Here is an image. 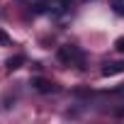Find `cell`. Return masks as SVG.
Here are the masks:
<instances>
[{
    "instance_id": "8",
    "label": "cell",
    "mask_w": 124,
    "mask_h": 124,
    "mask_svg": "<svg viewBox=\"0 0 124 124\" xmlns=\"http://www.w3.org/2000/svg\"><path fill=\"white\" fill-rule=\"evenodd\" d=\"M49 3H56L58 8H63V5H68V3H71V0H49Z\"/></svg>"
},
{
    "instance_id": "9",
    "label": "cell",
    "mask_w": 124,
    "mask_h": 124,
    "mask_svg": "<svg viewBox=\"0 0 124 124\" xmlns=\"http://www.w3.org/2000/svg\"><path fill=\"white\" fill-rule=\"evenodd\" d=\"M119 90H124V83H122V85H119Z\"/></svg>"
},
{
    "instance_id": "7",
    "label": "cell",
    "mask_w": 124,
    "mask_h": 124,
    "mask_svg": "<svg viewBox=\"0 0 124 124\" xmlns=\"http://www.w3.org/2000/svg\"><path fill=\"white\" fill-rule=\"evenodd\" d=\"M114 49H117L119 54H124V37H119V39L114 41Z\"/></svg>"
},
{
    "instance_id": "5",
    "label": "cell",
    "mask_w": 124,
    "mask_h": 124,
    "mask_svg": "<svg viewBox=\"0 0 124 124\" xmlns=\"http://www.w3.org/2000/svg\"><path fill=\"white\" fill-rule=\"evenodd\" d=\"M109 8L114 10V15L124 17V0H109Z\"/></svg>"
},
{
    "instance_id": "1",
    "label": "cell",
    "mask_w": 124,
    "mask_h": 124,
    "mask_svg": "<svg viewBox=\"0 0 124 124\" xmlns=\"http://www.w3.org/2000/svg\"><path fill=\"white\" fill-rule=\"evenodd\" d=\"M56 58L61 61V63H66V66H78V68H85V54L78 49V46H73V44H66V46H58V51H56Z\"/></svg>"
},
{
    "instance_id": "2",
    "label": "cell",
    "mask_w": 124,
    "mask_h": 124,
    "mask_svg": "<svg viewBox=\"0 0 124 124\" xmlns=\"http://www.w3.org/2000/svg\"><path fill=\"white\" fill-rule=\"evenodd\" d=\"M32 88H34L37 93H44V95L56 93V83H51L49 78H32Z\"/></svg>"
},
{
    "instance_id": "3",
    "label": "cell",
    "mask_w": 124,
    "mask_h": 124,
    "mask_svg": "<svg viewBox=\"0 0 124 124\" xmlns=\"http://www.w3.org/2000/svg\"><path fill=\"white\" fill-rule=\"evenodd\" d=\"M117 73H124V61H112L102 68V76L109 78V76H117Z\"/></svg>"
},
{
    "instance_id": "6",
    "label": "cell",
    "mask_w": 124,
    "mask_h": 124,
    "mask_svg": "<svg viewBox=\"0 0 124 124\" xmlns=\"http://www.w3.org/2000/svg\"><path fill=\"white\" fill-rule=\"evenodd\" d=\"M8 44H10V34L0 29V46H8Z\"/></svg>"
},
{
    "instance_id": "4",
    "label": "cell",
    "mask_w": 124,
    "mask_h": 124,
    "mask_svg": "<svg viewBox=\"0 0 124 124\" xmlns=\"http://www.w3.org/2000/svg\"><path fill=\"white\" fill-rule=\"evenodd\" d=\"M22 63H24V56L17 54V56H10V58L5 61V68H8V71H17V68H22Z\"/></svg>"
}]
</instances>
